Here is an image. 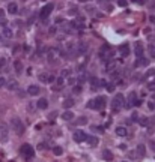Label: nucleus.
Instances as JSON below:
<instances>
[{"label":"nucleus","mask_w":155,"mask_h":162,"mask_svg":"<svg viewBox=\"0 0 155 162\" xmlns=\"http://www.w3.org/2000/svg\"><path fill=\"white\" fill-rule=\"evenodd\" d=\"M106 98L104 96H97L95 99H90L87 102V108L89 110H97V111H101L106 108Z\"/></svg>","instance_id":"nucleus-1"},{"label":"nucleus","mask_w":155,"mask_h":162,"mask_svg":"<svg viewBox=\"0 0 155 162\" xmlns=\"http://www.w3.org/2000/svg\"><path fill=\"white\" fill-rule=\"evenodd\" d=\"M11 128L15 131V134H17V135H23V134H24V131H26V126H24L23 120L20 119L18 116H14L12 119H11Z\"/></svg>","instance_id":"nucleus-2"},{"label":"nucleus","mask_w":155,"mask_h":162,"mask_svg":"<svg viewBox=\"0 0 155 162\" xmlns=\"http://www.w3.org/2000/svg\"><path fill=\"white\" fill-rule=\"evenodd\" d=\"M124 107H125V98L122 93H117L113 98V101H111V108H113V111H119Z\"/></svg>","instance_id":"nucleus-3"},{"label":"nucleus","mask_w":155,"mask_h":162,"mask_svg":"<svg viewBox=\"0 0 155 162\" xmlns=\"http://www.w3.org/2000/svg\"><path fill=\"white\" fill-rule=\"evenodd\" d=\"M20 152H21V155L26 159H32L33 156H35V150H33V147L30 146V144H23V146L20 147Z\"/></svg>","instance_id":"nucleus-4"},{"label":"nucleus","mask_w":155,"mask_h":162,"mask_svg":"<svg viewBox=\"0 0 155 162\" xmlns=\"http://www.w3.org/2000/svg\"><path fill=\"white\" fill-rule=\"evenodd\" d=\"M9 140V128L5 123H0V143H8Z\"/></svg>","instance_id":"nucleus-5"},{"label":"nucleus","mask_w":155,"mask_h":162,"mask_svg":"<svg viewBox=\"0 0 155 162\" xmlns=\"http://www.w3.org/2000/svg\"><path fill=\"white\" fill-rule=\"evenodd\" d=\"M54 9V6H53V3H48V5H45L44 8L41 9V14H39V17H41V20L44 21V23H47V17L51 14V11Z\"/></svg>","instance_id":"nucleus-6"},{"label":"nucleus","mask_w":155,"mask_h":162,"mask_svg":"<svg viewBox=\"0 0 155 162\" xmlns=\"http://www.w3.org/2000/svg\"><path fill=\"white\" fill-rule=\"evenodd\" d=\"M72 138H74V141H77V143H83V141L87 140V134H86L84 131H75L74 135H72Z\"/></svg>","instance_id":"nucleus-7"},{"label":"nucleus","mask_w":155,"mask_h":162,"mask_svg":"<svg viewBox=\"0 0 155 162\" xmlns=\"http://www.w3.org/2000/svg\"><path fill=\"white\" fill-rule=\"evenodd\" d=\"M39 93H41V89H39L38 86H35V84L29 86V89H27V95H30V96H38Z\"/></svg>","instance_id":"nucleus-8"},{"label":"nucleus","mask_w":155,"mask_h":162,"mask_svg":"<svg viewBox=\"0 0 155 162\" xmlns=\"http://www.w3.org/2000/svg\"><path fill=\"white\" fill-rule=\"evenodd\" d=\"M6 87H8V90H17L18 89V81L17 80H9V81H6V84H5Z\"/></svg>","instance_id":"nucleus-9"},{"label":"nucleus","mask_w":155,"mask_h":162,"mask_svg":"<svg viewBox=\"0 0 155 162\" xmlns=\"http://www.w3.org/2000/svg\"><path fill=\"white\" fill-rule=\"evenodd\" d=\"M36 108H38V110H45V108H48V101L45 98H41L39 101L36 102Z\"/></svg>","instance_id":"nucleus-10"},{"label":"nucleus","mask_w":155,"mask_h":162,"mask_svg":"<svg viewBox=\"0 0 155 162\" xmlns=\"http://www.w3.org/2000/svg\"><path fill=\"white\" fill-rule=\"evenodd\" d=\"M119 51H120V54H122L124 57L128 56V53H130V45H128V44H122L119 47Z\"/></svg>","instance_id":"nucleus-11"},{"label":"nucleus","mask_w":155,"mask_h":162,"mask_svg":"<svg viewBox=\"0 0 155 162\" xmlns=\"http://www.w3.org/2000/svg\"><path fill=\"white\" fill-rule=\"evenodd\" d=\"M134 51H136V56H137V57L143 56V51H145V50H143V45H142L140 42H137L136 47H134Z\"/></svg>","instance_id":"nucleus-12"},{"label":"nucleus","mask_w":155,"mask_h":162,"mask_svg":"<svg viewBox=\"0 0 155 162\" xmlns=\"http://www.w3.org/2000/svg\"><path fill=\"white\" fill-rule=\"evenodd\" d=\"M115 69H116V62H115V60H110L107 65H106V72H107V74H110V72L115 71Z\"/></svg>","instance_id":"nucleus-13"},{"label":"nucleus","mask_w":155,"mask_h":162,"mask_svg":"<svg viewBox=\"0 0 155 162\" xmlns=\"http://www.w3.org/2000/svg\"><path fill=\"white\" fill-rule=\"evenodd\" d=\"M126 134H128V131L124 126H117L116 128V135H119V137H126Z\"/></svg>","instance_id":"nucleus-14"},{"label":"nucleus","mask_w":155,"mask_h":162,"mask_svg":"<svg viewBox=\"0 0 155 162\" xmlns=\"http://www.w3.org/2000/svg\"><path fill=\"white\" fill-rule=\"evenodd\" d=\"M148 63H149V60H148V59H145L143 56H140V57H139V60L136 62V66H148Z\"/></svg>","instance_id":"nucleus-15"},{"label":"nucleus","mask_w":155,"mask_h":162,"mask_svg":"<svg viewBox=\"0 0 155 162\" xmlns=\"http://www.w3.org/2000/svg\"><path fill=\"white\" fill-rule=\"evenodd\" d=\"M56 53H57V50H56V48H50V50H48V53H47V59H48L50 62H53V60H54V57H56Z\"/></svg>","instance_id":"nucleus-16"},{"label":"nucleus","mask_w":155,"mask_h":162,"mask_svg":"<svg viewBox=\"0 0 155 162\" xmlns=\"http://www.w3.org/2000/svg\"><path fill=\"white\" fill-rule=\"evenodd\" d=\"M137 122H139V125L142 126V128H148V126H149V119H148V117H140Z\"/></svg>","instance_id":"nucleus-17"},{"label":"nucleus","mask_w":155,"mask_h":162,"mask_svg":"<svg viewBox=\"0 0 155 162\" xmlns=\"http://www.w3.org/2000/svg\"><path fill=\"white\" fill-rule=\"evenodd\" d=\"M8 12H9V14H17V12H18V6H17V3H9V6H8Z\"/></svg>","instance_id":"nucleus-18"},{"label":"nucleus","mask_w":155,"mask_h":162,"mask_svg":"<svg viewBox=\"0 0 155 162\" xmlns=\"http://www.w3.org/2000/svg\"><path fill=\"white\" fill-rule=\"evenodd\" d=\"M62 119L66 120V122H68V120H72V119H74V113H72V111H65V113L62 114Z\"/></svg>","instance_id":"nucleus-19"},{"label":"nucleus","mask_w":155,"mask_h":162,"mask_svg":"<svg viewBox=\"0 0 155 162\" xmlns=\"http://www.w3.org/2000/svg\"><path fill=\"white\" fill-rule=\"evenodd\" d=\"M62 84H63V77H59V78H56V80H54V83H53V89L56 90L57 87H62Z\"/></svg>","instance_id":"nucleus-20"},{"label":"nucleus","mask_w":155,"mask_h":162,"mask_svg":"<svg viewBox=\"0 0 155 162\" xmlns=\"http://www.w3.org/2000/svg\"><path fill=\"white\" fill-rule=\"evenodd\" d=\"M14 68H15V72H17V74H21L23 65H21V62H20V60H15V62H14Z\"/></svg>","instance_id":"nucleus-21"},{"label":"nucleus","mask_w":155,"mask_h":162,"mask_svg":"<svg viewBox=\"0 0 155 162\" xmlns=\"http://www.w3.org/2000/svg\"><path fill=\"white\" fill-rule=\"evenodd\" d=\"M102 158H104L106 161H111V159H113V153H111L110 150H104V152H102Z\"/></svg>","instance_id":"nucleus-22"},{"label":"nucleus","mask_w":155,"mask_h":162,"mask_svg":"<svg viewBox=\"0 0 155 162\" xmlns=\"http://www.w3.org/2000/svg\"><path fill=\"white\" fill-rule=\"evenodd\" d=\"M81 92H83V84H77V86L74 84V86H72V93H75V95H80Z\"/></svg>","instance_id":"nucleus-23"},{"label":"nucleus","mask_w":155,"mask_h":162,"mask_svg":"<svg viewBox=\"0 0 155 162\" xmlns=\"http://www.w3.org/2000/svg\"><path fill=\"white\" fill-rule=\"evenodd\" d=\"M137 153H139L140 156H145V153H146V147L143 146V144H139V146H137Z\"/></svg>","instance_id":"nucleus-24"},{"label":"nucleus","mask_w":155,"mask_h":162,"mask_svg":"<svg viewBox=\"0 0 155 162\" xmlns=\"http://www.w3.org/2000/svg\"><path fill=\"white\" fill-rule=\"evenodd\" d=\"M86 141H87L90 146H97V144H98V138H97V137H87V140H86Z\"/></svg>","instance_id":"nucleus-25"},{"label":"nucleus","mask_w":155,"mask_h":162,"mask_svg":"<svg viewBox=\"0 0 155 162\" xmlns=\"http://www.w3.org/2000/svg\"><path fill=\"white\" fill-rule=\"evenodd\" d=\"M106 89H107V92H115L116 84H115V83H107V84H106Z\"/></svg>","instance_id":"nucleus-26"},{"label":"nucleus","mask_w":155,"mask_h":162,"mask_svg":"<svg viewBox=\"0 0 155 162\" xmlns=\"http://www.w3.org/2000/svg\"><path fill=\"white\" fill-rule=\"evenodd\" d=\"M53 153L56 156H60L63 153V150H62V147H59V146H56V147H53Z\"/></svg>","instance_id":"nucleus-27"},{"label":"nucleus","mask_w":155,"mask_h":162,"mask_svg":"<svg viewBox=\"0 0 155 162\" xmlns=\"http://www.w3.org/2000/svg\"><path fill=\"white\" fill-rule=\"evenodd\" d=\"M86 50H87V47H86L84 44H80V45H78V48H77V53L84 54V53H86Z\"/></svg>","instance_id":"nucleus-28"},{"label":"nucleus","mask_w":155,"mask_h":162,"mask_svg":"<svg viewBox=\"0 0 155 162\" xmlns=\"http://www.w3.org/2000/svg\"><path fill=\"white\" fill-rule=\"evenodd\" d=\"M38 149L39 150H47V149H50V144L48 143H39L38 144Z\"/></svg>","instance_id":"nucleus-29"},{"label":"nucleus","mask_w":155,"mask_h":162,"mask_svg":"<svg viewBox=\"0 0 155 162\" xmlns=\"http://www.w3.org/2000/svg\"><path fill=\"white\" fill-rule=\"evenodd\" d=\"M149 132H152V129H155V116L152 117V119H149Z\"/></svg>","instance_id":"nucleus-30"},{"label":"nucleus","mask_w":155,"mask_h":162,"mask_svg":"<svg viewBox=\"0 0 155 162\" xmlns=\"http://www.w3.org/2000/svg\"><path fill=\"white\" fill-rule=\"evenodd\" d=\"M72 105H74L72 99H65V102H63V107H65V108H71Z\"/></svg>","instance_id":"nucleus-31"},{"label":"nucleus","mask_w":155,"mask_h":162,"mask_svg":"<svg viewBox=\"0 0 155 162\" xmlns=\"http://www.w3.org/2000/svg\"><path fill=\"white\" fill-rule=\"evenodd\" d=\"M86 123H87L86 117H80V119H77V122H75V125H86Z\"/></svg>","instance_id":"nucleus-32"},{"label":"nucleus","mask_w":155,"mask_h":162,"mask_svg":"<svg viewBox=\"0 0 155 162\" xmlns=\"http://www.w3.org/2000/svg\"><path fill=\"white\" fill-rule=\"evenodd\" d=\"M3 35L6 36V38H12V32H11V29H5V30H3Z\"/></svg>","instance_id":"nucleus-33"},{"label":"nucleus","mask_w":155,"mask_h":162,"mask_svg":"<svg viewBox=\"0 0 155 162\" xmlns=\"http://www.w3.org/2000/svg\"><path fill=\"white\" fill-rule=\"evenodd\" d=\"M47 80H48V75H47V74H41V75H39V81H42V83H47Z\"/></svg>","instance_id":"nucleus-34"},{"label":"nucleus","mask_w":155,"mask_h":162,"mask_svg":"<svg viewBox=\"0 0 155 162\" xmlns=\"http://www.w3.org/2000/svg\"><path fill=\"white\" fill-rule=\"evenodd\" d=\"M92 131H97V132H99V134H102V132H104L102 126H92Z\"/></svg>","instance_id":"nucleus-35"},{"label":"nucleus","mask_w":155,"mask_h":162,"mask_svg":"<svg viewBox=\"0 0 155 162\" xmlns=\"http://www.w3.org/2000/svg\"><path fill=\"white\" fill-rule=\"evenodd\" d=\"M77 81H78V84H83L84 81H86V75H84V74H81L78 78H77Z\"/></svg>","instance_id":"nucleus-36"},{"label":"nucleus","mask_w":155,"mask_h":162,"mask_svg":"<svg viewBox=\"0 0 155 162\" xmlns=\"http://www.w3.org/2000/svg\"><path fill=\"white\" fill-rule=\"evenodd\" d=\"M117 5L120 8H125V6H128V2H126V0H117Z\"/></svg>","instance_id":"nucleus-37"},{"label":"nucleus","mask_w":155,"mask_h":162,"mask_svg":"<svg viewBox=\"0 0 155 162\" xmlns=\"http://www.w3.org/2000/svg\"><path fill=\"white\" fill-rule=\"evenodd\" d=\"M148 108H149V110H152V111H155V102H154V99L148 102Z\"/></svg>","instance_id":"nucleus-38"},{"label":"nucleus","mask_w":155,"mask_h":162,"mask_svg":"<svg viewBox=\"0 0 155 162\" xmlns=\"http://www.w3.org/2000/svg\"><path fill=\"white\" fill-rule=\"evenodd\" d=\"M77 83V78H74V77H69V78H68V84H69V86H74Z\"/></svg>","instance_id":"nucleus-39"},{"label":"nucleus","mask_w":155,"mask_h":162,"mask_svg":"<svg viewBox=\"0 0 155 162\" xmlns=\"http://www.w3.org/2000/svg\"><path fill=\"white\" fill-rule=\"evenodd\" d=\"M137 120H139V114L133 113V114H131V122H137Z\"/></svg>","instance_id":"nucleus-40"},{"label":"nucleus","mask_w":155,"mask_h":162,"mask_svg":"<svg viewBox=\"0 0 155 162\" xmlns=\"http://www.w3.org/2000/svg\"><path fill=\"white\" fill-rule=\"evenodd\" d=\"M149 53H151V56L155 59V47H154V45H151V47H149Z\"/></svg>","instance_id":"nucleus-41"},{"label":"nucleus","mask_w":155,"mask_h":162,"mask_svg":"<svg viewBox=\"0 0 155 162\" xmlns=\"http://www.w3.org/2000/svg\"><path fill=\"white\" fill-rule=\"evenodd\" d=\"M108 50H110V45H107V44H106V45H102V47H101V54L104 53V51H108Z\"/></svg>","instance_id":"nucleus-42"},{"label":"nucleus","mask_w":155,"mask_h":162,"mask_svg":"<svg viewBox=\"0 0 155 162\" xmlns=\"http://www.w3.org/2000/svg\"><path fill=\"white\" fill-rule=\"evenodd\" d=\"M142 104H143L142 99H136L134 101V107H142Z\"/></svg>","instance_id":"nucleus-43"},{"label":"nucleus","mask_w":155,"mask_h":162,"mask_svg":"<svg viewBox=\"0 0 155 162\" xmlns=\"http://www.w3.org/2000/svg\"><path fill=\"white\" fill-rule=\"evenodd\" d=\"M5 84H6V78L5 77H0V89H2Z\"/></svg>","instance_id":"nucleus-44"},{"label":"nucleus","mask_w":155,"mask_h":162,"mask_svg":"<svg viewBox=\"0 0 155 162\" xmlns=\"http://www.w3.org/2000/svg\"><path fill=\"white\" fill-rule=\"evenodd\" d=\"M68 75H71V71L63 69V71H62V77H68Z\"/></svg>","instance_id":"nucleus-45"},{"label":"nucleus","mask_w":155,"mask_h":162,"mask_svg":"<svg viewBox=\"0 0 155 162\" xmlns=\"http://www.w3.org/2000/svg\"><path fill=\"white\" fill-rule=\"evenodd\" d=\"M151 75H155V68H154V69H149L148 72H146V77H151Z\"/></svg>","instance_id":"nucleus-46"},{"label":"nucleus","mask_w":155,"mask_h":162,"mask_svg":"<svg viewBox=\"0 0 155 162\" xmlns=\"http://www.w3.org/2000/svg\"><path fill=\"white\" fill-rule=\"evenodd\" d=\"M54 80H56V77H48V80H47V83H50V84H53V83H54Z\"/></svg>","instance_id":"nucleus-47"},{"label":"nucleus","mask_w":155,"mask_h":162,"mask_svg":"<svg viewBox=\"0 0 155 162\" xmlns=\"http://www.w3.org/2000/svg\"><path fill=\"white\" fill-rule=\"evenodd\" d=\"M3 18H5V11H3V9H0V20H3Z\"/></svg>","instance_id":"nucleus-48"},{"label":"nucleus","mask_w":155,"mask_h":162,"mask_svg":"<svg viewBox=\"0 0 155 162\" xmlns=\"http://www.w3.org/2000/svg\"><path fill=\"white\" fill-rule=\"evenodd\" d=\"M149 21H151L152 24H155V15H151V17H149Z\"/></svg>","instance_id":"nucleus-49"},{"label":"nucleus","mask_w":155,"mask_h":162,"mask_svg":"<svg viewBox=\"0 0 155 162\" xmlns=\"http://www.w3.org/2000/svg\"><path fill=\"white\" fill-rule=\"evenodd\" d=\"M106 84H107L106 80H101V81H99V86H104V87H106Z\"/></svg>","instance_id":"nucleus-50"},{"label":"nucleus","mask_w":155,"mask_h":162,"mask_svg":"<svg viewBox=\"0 0 155 162\" xmlns=\"http://www.w3.org/2000/svg\"><path fill=\"white\" fill-rule=\"evenodd\" d=\"M151 149L155 152V141H151Z\"/></svg>","instance_id":"nucleus-51"},{"label":"nucleus","mask_w":155,"mask_h":162,"mask_svg":"<svg viewBox=\"0 0 155 162\" xmlns=\"http://www.w3.org/2000/svg\"><path fill=\"white\" fill-rule=\"evenodd\" d=\"M148 87H149V90H152V89H155V84H149Z\"/></svg>","instance_id":"nucleus-52"},{"label":"nucleus","mask_w":155,"mask_h":162,"mask_svg":"<svg viewBox=\"0 0 155 162\" xmlns=\"http://www.w3.org/2000/svg\"><path fill=\"white\" fill-rule=\"evenodd\" d=\"M80 2H86V0H80Z\"/></svg>","instance_id":"nucleus-53"}]
</instances>
